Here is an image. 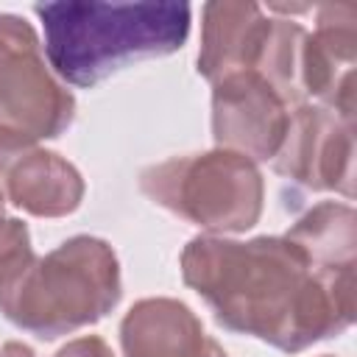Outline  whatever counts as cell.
<instances>
[{
  "label": "cell",
  "mask_w": 357,
  "mask_h": 357,
  "mask_svg": "<svg viewBox=\"0 0 357 357\" xmlns=\"http://www.w3.org/2000/svg\"><path fill=\"white\" fill-rule=\"evenodd\" d=\"M181 279L223 329L279 351H304L354 324V271H315L287 237L198 234L181 251Z\"/></svg>",
  "instance_id": "6da1fadb"
},
{
  "label": "cell",
  "mask_w": 357,
  "mask_h": 357,
  "mask_svg": "<svg viewBox=\"0 0 357 357\" xmlns=\"http://www.w3.org/2000/svg\"><path fill=\"white\" fill-rule=\"evenodd\" d=\"M45 28V56L73 86H95L139 59L170 56L190 36L187 3L59 0L33 6Z\"/></svg>",
  "instance_id": "7a4b0ae2"
},
{
  "label": "cell",
  "mask_w": 357,
  "mask_h": 357,
  "mask_svg": "<svg viewBox=\"0 0 357 357\" xmlns=\"http://www.w3.org/2000/svg\"><path fill=\"white\" fill-rule=\"evenodd\" d=\"M123 296L114 248L92 234H75L50 254L36 257L6 290L0 315L17 329L56 340L98 324Z\"/></svg>",
  "instance_id": "3957f363"
},
{
  "label": "cell",
  "mask_w": 357,
  "mask_h": 357,
  "mask_svg": "<svg viewBox=\"0 0 357 357\" xmlns=\"http://www.w3.org/2000/svg\"><path fill=\"white\" fill-rule=\"evenodd\" d=\"M139 190L170 215L223 237L254 229L265 206L257 162L226 148L148 165L139 173Z\"/></svg>",
  "instance_id": "277c9868"
},
{
  "label": "cell",
  "mask_w": 357,
  "mask_h": 357,
  "mask_svg": "<svg viewBox=\"0 0 357 357\" xmlns=\"http://www.w3.org/2000/svg\"><path fill=\"white\" fill-rule=\"evenodd\" d=\"M75 98L45 61L33 25L0 14V159L70 128Z\"/></svg>",
  "instance_id": "5b68a950"
},
{
  "label": "cell",
  "mask_w": 357,
  "mask_h": 357,
  "mask_svg": "<svg viewBox=\"0 0 357 357\" xmlns=\"http://www.w3.org/2000/svg\"><path fill=\"white\" fill-rule=\"evenodd\" d=\"M273 170L312 192L354 195V123L321 103L290 112L284 139L271 159Z\"/></svg>",
  "instance_id": "8992f818"
},
{
  "label": "cell",
  "mask_w": 357,
  "mask_h": 357,
  "mask_svg": "<svg viewBox=\"0 0 357 357\" xmlns=\"http://www.w3.org/2000/svg\"><path fill=\"white\" fill-rule=\"evenodd\" d=\"M284 98L254 70L231 73L212 84V139L218 148L271 162L290 123Z\"/></svg>",
  "instance_id": "52a82bcc"
},
{
  "label": "cell",
  "mask_w": 357,
  "mask_h": 357,
  "mask_svg": "<svg viewBox=\"0 0 357 357\" xmlns=\"http://www.w3.org/2000/svg\"><path fill=\"white\" fill-rule=\"evenodd\" d=\"M354 61H357V6H315V31H307L301 50L304 98H318L343 120L354 123Z\"/></svg>",
  "instance_id": "ba28073f"
},
{
  "label": "cell",
  "mask_w": 357,
  "mask_h": 357,
  "mask_svg": "<svg viewBox=\"0 0 357 357\" xmlns=\"http://www.w3.org/2000/svg\"><path fill=\"white\" fill-rule=\"evenodd\" d=\"M273 33V17L257 3L218 0L201 8L198 73L215 84L231 73L259 70Z\"/></svg>",
  "instance_id": "9c48e42d"
},
{
  "label": "cell",
  "mask_w": 357,
  "mask_h": 357,
  "mask_svg": "<svg viewBox=\"0 0 357 357\" xmlns=\"http://www.w3.org/2000/svg\"><path fill=\"white\" fill-rule=\"evenodd\" d=\"M123 357H229L201 318L178 298L153 296L128 307L120 321Z\"/></svg>",
  "instance_id": "30bf717a"
},
{
  "label": "cell",
  "mask_w": 357,
  "mask_h": 357,
  "mask_svg": "<svg viewBox=\"0 0 357 357\" xmlns=\"http://www.w3.org/2000/svg\"><path fill=\"white\" fill-rule=\"evenodd\" d=\"M0 178L8 201L36 218L73 215L86 192L84 176L56 151L28 148L0 159Z\"/></svg>",
  "instance_id": "8fae6325"
},
{
  "label": "cell",
  "mask_w": 357,
  "mask_h": 357,
  "mask_svg": "<svg viewBox=\"0 0 357 357\" xmlns=\"http://www.w3.org/2000/svg\"><path fill=\"white\" fill-rule=\"evenodd\" d=\"M315 271H354L357 215L349 204L321 201L307 209L284 234Z\"/></svg>",
  "instance_id": "7c38bea8"
},
{
  "label": "cell",
  "mask_w": 357,
  "mask_h": 357,
  "mask_svg": "<svg viewBox=\"0 0 357 357\" xmlns=\"http://www.w3.org/2000/svg\"><path fill=\"white\" fill-rule=\"evenodd\" d=\"M36 259L31 231L17 218L0 220V290H6L31 262Z\"/></svg>",
  "instance_id": "4fadbf2b"
},
{
  "label": "cell",
  "mask_w": 357,
  "mask_h": 357,
  "mask_svg": "<svg viewBox=\"0 0 357 357\" xmlns=\"http://www.w3.org/2000/svg\"><path fill=\"white\" fill-rule=\"evenodd\" d=\"M53 357H114L112 346L98 335H84L70 343H64Z\"/></svg>",
  "instance_id": "5bb4252c"
},
{
  "label": "cell",
  "mask_w": 357,
  "mask_h": 357,
  "mask_svg": "<svg viewBox=\"0 0 357 357\" xmlns=\"http://www.w3.org/2000/svg\"><path fill=\"white\" fill-rule=\"evenodd\" d=\"M0 357H36V354H33L31 346H25V343H20V340H8V343H3Z\"/></svg>",
  "instance_id": "9a60e30c"
},
{
  "label": "cell",
  "mask_w": 357,
  "mask_h": 357,
  "mask_svg": "<svg viewBox=\"0 0 357 357\" xmlns=\"http://www.w3.org/2000/svg\"><path fill=\"white\" fill-rule=\"evenodd\" d=\"M3 206H6V195H3V187H0V220L6 218V215H3Z\"/></svg>",
  "instance_id": "2e32d148"
},
{
  "label": "cell",
  "mask_w": 357,
  "mask_h": 357,
  "mask_svg": "<svg viewBox=\"0 0 357 357\" xmlns=\"http://www.w3.org/2000/svg\"><path fill=\"white\" fill-rule=\"evenodd\" d=\"M324 357H332V354H324Z\"/></svg>",
  "instance_id": "e0dca14e"
}]
</instances>
